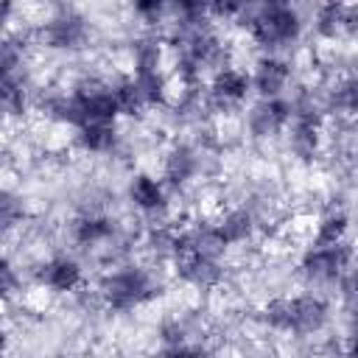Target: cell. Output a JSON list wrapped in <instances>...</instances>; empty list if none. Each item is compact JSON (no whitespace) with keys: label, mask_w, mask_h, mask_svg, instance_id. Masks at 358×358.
Listing matches in <instances>:
<instances>
[{"label":"cell","mask_w":358,"mask_h":358,"mask_svg":"<svg viewBox=\"0 0 358 358\" xmlns=\"http://www.w3.org/2000/svg\"><path fill=\"white\" fill-rule=\"evenodd\" d=\"M336 103H338L341 109H347V112H358V76L350 78V81H344V84L338 87Z\"/></svg>","instance_id":"18"},{"label":"cell","mask_w":358,"mask_h":358,"mask_svg":"<svg viewBox=\"0 0 358 358\" xmlns=\"http://www.w3.org/2000/svg\"><path fill=\"white\" fill-rule=\"evenodd\" d=\"M246 90H249V78L246 73L241 70H232V67H224L215 73L213 78V95L224 103H238L246 98Z\"/></svg>","instance_id":"9"},{"label":"cell","mask_w":358,"mask_h":358,"mask_svg":"<svg viewBox=\"0 0 358 358\" xmlns=\"http://www.w3.org/2000/svg\"><path fill=\"white\" fill-rule=\"evenodd\" d=\"M129 196H131V201H134L140 210H145V213H154V210H159V207L165 204V190H162V185H159L154 176H148V173H137V176L131 179Z\"/></svg>","instance_id":"10"},{"label":"cell","mask_w":358,"mask_h":358,"mask_svg":"<svg viewBox=\"0 0 358 358\" xmlns=\"http://www.w3.org/2000/svg\"><path fill=\"white\" fill-rule=\"evenodd\" d=\"M252 34L266 48L285 45V42L296 39V34H299V14L291 6H282V3L263 6L252 17Z\"/></svg>","instance_id":"2"},{"label":"cell","mask_w":358,"mask_h":358,"mask_svg":"<svg viewBox=\"0 0 358 358\" xmlns=\"http://www.w3.org/2000/svg\"><path fill=\"white\" fill-rule=\"evenodd\" d=\"M352 260V252L347 243H333V246H313L302 257V271L313 280H333L338 277Z\"/></svg>","instance_id":"3"},{"label":"cell","mask_w":358,"mask_h":358,"mask_svg":"<svg viewBox=\"0 0 358 358\" xmlns=\"http://www.w3.org/2000/svg\"><path fill=\"white\" fill-rule=\"evenodd\" d=\"M134 11H140V14H159L162 6H159V3H137Z\"/></svg>","instance_id":"20"},{"label":"cell","mask_w":358,"mask_h":358,"mask_svg":"<svg viewBox=\"0 0 358 358\" xmlns=\"http://www.w3.org/2000/svg\"><path fill=\"white\" fill-rule=\"evenodd\" d=\"M115 95H117L120 112H126V115H134V112H140L143 106H148V103H145V95H143V90H140V84H137L134 78L120 81V84L115 87Z\"/></svg>","instance_id":"15"},{"label":"cell","mask_w":358,"mask_h":358,"mask_svg":"<svg viewBox=\"0 0 358 358\" xmlns=\"http://www.w3.org/2000/svg\"><path fill=\"white\" fill-rule=\"evenodd\" d=\"M347 14H350V8H344V6H322V11H319V31L333 36L336 31L347 28Z\"/></svg>","instance_id":"17"},{"label":"cell","mask_w":358,"mask_h":358,"mask_svg":"<svg viewBox=\"0 0 358 358\" xmlns=\"http://www.w3.org/2000/svg\"><path fill=\"white\" fill-rule=\"evenodd\" d=\"M347 358H358V336H352V341L347 347Z\"/></svg>","instance_id":"21"},{"label":"cell","mask_w":358,"mask_h":358,"mask_svg":"<svg viewBox=\"0 0 358 358\" xmlns=\"http://www.w3.org/2000/svg\"><path fill=\"white\" fill-rule=\"evenodd\" d=\"M165 358H201V355H199L196 350H187V347H173Z\"/></svg>","instance_id":"19"},{"label":"cell","mask_w":358,"mask_h":358,"mask_svg":"<svg viewBox=\"0 0 358 358\" xmlns=\"http://www.w3.org/2000/svg\"><path fill=\"white\" fill-rule=\"evenodd\" d=\"M45 39L50 48H76L84 39V22L76 14H62L48 22Z\"/></svg>","instance_id":"8"},{"label":"cell","mask_w":358,"mask_h":358,"mask_svg":"<svg viewBox=\"0 0 358 358\" xmlns=\"http://www.w3.org/2000/svg\"><path fill=\"white\" fill-rule=\"evenodd\" d=\"M112 221L103 215H87L76 221V241L78 243H101L112 235Z\"/></svg>","instance_id":"13"},{"label":"cell","mask_w":358,"mask_h":358,"mask_svg":"<svg viewBox=\"0 0 358 358\" xmlns=\"http://www.w3.org/2000/svg\"><path fill=\"white\" fill-rule=\"evenodd\" d=\"M288 76H291V70H288V64L282 62V59H260L257 62V67H255V76H252V84H255V90L268 101V98H277L280 95V90L288 84Z\"/></svg>","instance_id":"6"},{"label":"cell","mask_w":358,"mask_h":358,"mask_svg":"<svg viewBox=\"0 0 358 358\" xmlns=\"http://www.w3.org/2000/svg\"><path fill=\"white\" fill-rule=\"evenodd\" d=\"M101 294H103L109 308L129 310V308L145 302L154 294V282H151V277L143 268L129 266V268H120V271L109 274L103 280V285H101Z\"/></svg>","instance_id":"1"},{"label":"cell","mask_w":358,"mask_h":358,"mask_svg":"<svg viewBox=\"0 0 358 358\" xmlns=\"http://www.w3.org/2000/svg\"><path fill=\"white\" fill-rule=\"evenodd\" d=\"M288 308H291V330L294 333H316L327 322V305L319 296H310V294L294 296V299H288Z\"/></svg>","instance_id":"4"},{"label":"cell","mask_w":358,"mask_h":358,"mask_svg":"<svg viewBox=\"0 0 358 358\" xmlns=\"http://www.w3.org/2000/svg\"><path fill=\"white\" fill-rule=\"evenodd\" d=\"M291 117H294V106L288 101L268 98V101H263V103H257L252 109L249 123H252V131L255 134H274L277 129H282L285 123H291Z\"/></svg>","instance_id":"5"},{"label":"cell","mask_w":358,"mask_h":358,"mask_svg":"<svg viewBox=\"0 0 358 358\" xmlns=\"http://www.w3.org/2000/svg\"><path fill=\"white\" fill-rule=\"evenodd\" d=\"M252 227L255 224H252V215L246 210H232L215 224V235L221 238L224 246L227 243H241V241H246L252 235Z\"/></svg>","instance_id":"11"},{"label":"cell","mask_w":358,"mask_h":358,"mask_svg":"<svg viewBox=\"0 0 358 358\" xmlns=\"http://www.w3.org/2000/svg\"><path fill=\"white\" fill-rule=\"evenodd\" d=\"M347 232V215L344 213H330L322 218L319 224V235H316V246H333V243H341Z\"/></svg>","instance_id":"16"},{"label":"cell","mask_w":358,"mask_h":358,"mask_svg":"<svg viewBox=\"0 0 358 358\" xmlns=\"http://www.w3.org/2000/svg\"><path fill=\"white\" fill-rule=\"evenodd\" d=\"M193 171H196V154L190 151V148H185V145H179V148H173L171 154H168V162H165V173H168V179L171 182H187L190 176H193Z\"/></svg>","instance_id":"14"},{"label":"cell","mask_w":358,"mask_h":358,"mask_svg":"<svg viewBox=\"0 0 358 358\" xmlns=\"http://www.w3.org/2000/svg\"><path fill=\"white\" fill-rule=\"evenodd\" d=\"M78 143L95 154L109 151L115 145V126L112 123H87L78 129Z\"/></svg>","instance_id":"12"},{"label":"cell","mask_w":358,"mask_h":358,"mask_svg":"<svg viewBox=\"0 0 358 358\" xmlns=\"http://www.w3.org/2000/svg\"><path fill=\"white\" fill-rule=\"evenodd\" d=\"M39 280L53 291H73L81 282V266L70 257H53L42 266Z\"/></svg>","instance_id":"7"}]
</instances>
